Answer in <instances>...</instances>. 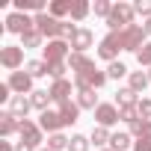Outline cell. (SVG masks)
Returning a JSON list of instances; mask_svg holds the SVG:
<instances>
[{"label":"cell","mask_w":151,"mask_h":151,"mask_svg":"<svg viewBox=\"0 0 151 151\" xmlns=\"http://www.w3.org/2000/svg\"><path fill=\"white\" fill-rule=\"evenodd\" d=\"M133 15H136V9H133L130 3H116L113 12H110V18H107L110 33H116V30H127V27L133 24Z\"/></svg>","instance_id":"6da1fadb"},{"label":"cell","mask_w":151,"mask_h":151,"mask_svg":"<svg viewBox=\"0 0 151 151\" xmlns=\"http://www.w3.org/2000/svg\"><path fill=\"white\" fill-rule=\"evenodd\" d=\"M42 50H45V62H47V65L68 62V56H71V45H68L65 39H50Z\"/></svg>","instance_id":"7a4b0ae2"},{"label":"cell","mask_w":151,"mask_h":151,"mask_svg":"<svg viewBox=\"0 0 151 151\" xmlns=\"http://www.w3.org/2000/svg\"><path fill=\"white\" fill-rule=\"evenodd\" d=\"M18 136H21V142H27V145L36 148V151H39V145L45 142V130H42L36 122H30V119H18Z\"/></svg>","instance_id":"3957f363"},{"label":"cell","mask_w":151,"mask_h":151,"mask_svg":"<svg viewBox=\"0 0 151 151\" xmlns=\"http://www.w3.org/2000/svg\"><path fill=\"white\" fill-rule=\"evenodd\" d=\"M36 30L50 42V39H62V21H56L53 15H47V12H42V15H36Z\"/></svg>","instance_id":"277c9868"},{"label":"cell","mask_w":151,"mask_h":151,"mask_svg":"<svg viewBox=\"0 0 151 151\" xmlns=\"http://www.w3.org/2000/svg\"><path fill=\"white\" fill-rule=\"evenodd\" d=\"M0 65H3L6 71H18V68L24 65V47H21V45L0 47Z\"/></svg>","instance_id":"5b68a950"},{"label":"cell","mask_w":151,"mask_h":151,"mask_svg":"<svg viewBox=\"0 0 151 151\" xmlns=\"http://www.w3.org/2000/svg\"><path fill=\"white\" fill-rule=\"evenodd\" d=\"M107 80H110V77H107V71L89 68L86 74H77V77H74V86H77V89H101Z\"/></svg>","instance_id":"8992f818"},{"label":"cell","mask_w":151,"mask_h":151,"mask_svg":"<svg viewBox=\"0 0 151 151\" xmlns=\"http://www.w3.org/2000/svg\"><path fill=\"white\" fill-rule=\"evenodd\" d=\"M122 39H124V50L139 53L145 47V30H142V24H130L127 30H122Z\"/></svg>","instance_id":"52a82bcc"},{"label":"cell","mask_w":151,"mask_h":151,"mask_svg":"<svg viewBox=\"0 0 151 151\" xmlns=\"http://www.w3.org/2000/svg\"><path fill=\"white\" fill-rule=\"evenodd\" d=\"M6 30L24 36V33L36 30V18H30V15H24V12H12V15H6Z\"/></svg>","instance_id":"ba28073f"},{"label":"cell","mask_w":151,"mask_h":151,"mask_svg":"<svg viewBox=\"0 0 151 151\" xmlns=\"http://www.w3.org/2000/svg\"><path fill=\"white\" fill-rule=\"evenodd\" d=\"M6 83H9V89L15 95H33V77H30L27 71H12Z\"/></svg>","instance_id":"9c48e42d"},{"label":"cell","mask_w":151,"mask_h":151,"mask_svg":"<svg viewBox=\"0 0 151 151\" xmlns=\"http://www.w3.org/2000/svg\"><path fill=\"white\" fill-rule=\"evenodd\" d=\"M95 119H98V127H113L116 122H122V119H119V107H116V104H98Z\"/></svg>","instance_id":"30bf717a"},{"label":"cell","mask_w":151,"mask_h":151,"mask_svg":"<svg viewBox=\"0 0 151 151\" xmlns=\"http://www.w3.org/2000/svg\"><path fill=\"white\" fill-rule=\"evenodd\" d=\"M92 42H95L92 30H86V27H77V33H74V39H71L68 45H71V53H86V50L92 47Z\"/></svg>","instance_id":"8fae6325"},{"label":"cell","mask_w":151,"mask_h":151,"mask_svg":"<svg viewBox=\"0 0 151 151\" xmlns=\"http://www.w3.org/2000/svg\"><path fill=\"white\" fill-rule=\"evenodd\" d=\"M39 127H42V130H47V133H59V127H65V124H62L59 110H45V113L39 116Z\"/></svg>","instance_id":"7c38bea8"},{"label":"cell","mask_w":151,"mask_h":151,"mask_svg":"<svg viewBox=\"0 0 151 151\" xmlns=\"http://www.w3.org/2000/svg\"><path fill=\"white\" fill-rule=\"evenodd\" d=\"M47 92L56 104H65V101H71V80H53V86Z\"/></svg>","instance_id":"4fadbf2b"},{"label":"cell","mask_w":151,"mask_h":151,"mask_svg":"<svg viewBox=\"0 0 151 151\" xmlns=\"http://www.w3.org/2000/svg\"><path fill=\"white\" fill-rule=\"evenodd\" d=\"M30 110H33V101H30L27 95H15V98L9 101V113H12L15 119H27Z\"/></svg>","instance_id":"5bb4252c"},{"label":"cell","mask_w":151,"mask_h":151,"mask_svg":"<svg viewBox=\"0 0 151 151\" xmlns=\"http://www.w3.org/2000/svg\"><path fill=\"white\" fill-rule=\"evenodd\" d=\"M68 68L74 71V77H77V74H86L89 68H95V62H92L86 53H71V56H68Z\"/></svg>","instance_id":"9a60e30c"},{"label":"cell","mask_w":151,"mask_h":151,"mask_svg":"<svg viewBox=\"0 0 151 151\" xmlns=\"http://www.w3.org/2000/svg\"><path fill=\"white\" fill-rule=\"evenodd\" d=\"M12 133H18V119L6 110V113H0V136H3V139H9Z\"/></svg>","instance_id":"2e32d148"},{"label":"cell","mask_w":151,"mask_h":151,"mask_svg":"<svg viewBox=\"0 0 151 151\" xmlns=\"http://www.w3.org/2000/svg\"><path fill=\"white\" fill-rule=\"evenodd\" d=\"M59 116H62V124H74V122L80 119L77 101H65V104H59Z\"/></svg>","instance_id":"e0dca14e"},{"label":"cell","mask_w":151,"mask_h":151,"mask_svg":"<svg viewBox=\"0 0 151 151\" xmlns=\"http://www.w3.org/2000/svg\"><path fill=\"white\" fill-rule=\"evenodd\" d=\"M77 107H80V110H98V95H95V89H77Z\"/></svg>","instance_id":"ac0fdd59"},{"label":"cell","mask_w":151,"mask_h":151,"mask_svg":"<svg viewBox=\"0 0 151 151\" xmlns=\"http://www.w3.org/2000/svg\"><path fill=\"white\" fill-rule=\"evenodd\" d=\"M148 83H151V80H148V74H145V71H130V74H127V89H133L136 95L145 92Z\"/></svg>","instance_id":"d6986e66"},{"label":"cell","mask_w":151,"mask_h":151,"mask_svg":"<svg viewBox=\"0 0 151 151\" xmlns=\"http://www.w3.org/2000/svg\"><path fill=\"white\" fill-rule=\"evenodd\" d=\"M24 68H27V74H30L33 80H36V77H47V74H50V65H47L45 59H30Z\"/></svg>","instance_id":"ffe728a7"},{"label":"cell","mask_w":151,"mask_h":151,"mask_svg":"<svg viewBox=\"0 0 151 151\" xmlns=\"http://www.w3.org/2000/svg\"><path fill=\"white\" fill-rule=\"evenodd\" d=\"M136 104H139V98H136L133 89H119V92H116V107H119V110H124V107H136Z\"/></svg>","instance_id":"44dd1931"},{"label":"cell","mask_w":151,"mask_h":151,"mask_svg":"<svg viewBox=\"0 0 151 151\" xmlns=\"http://www.w3.org/2000/svg\"><path fill=\"white\" fill-rule=\"evenodd\" d=\"M47 15H53L56 21H62L65 15H71V0H53L47 6Z\"/></svg>","instance_id":"7402d4cb"},{"label":"cell","mask_w":151,"mask_h":151,"mask_svg":"<svg viewBox=\"0 0 151 151\" xmlns=\"http://www.w3.org/2000/svg\"><path fill=\"white\" fill-rule=\"evenodd\" d=\"M15 12H36V15H42L45 12V3L42 0H15Z\"/></svg>","instance_id":"603a6c76"},{"label":"cell","mask_w":151,"mask_h":151,"mask_svg":"<svg viewBox=\"0 0 151 151\" xmlns=\"http://www.w3.org/2000/svg\"><path fill=\"white\" fill-rule=\"evenodd\" d=\"M89 12H92V6L86 3V0H74L71 3V21H83Z\"/></svg>","instance_id":"cb8c5ba5"},{"label":"cell","mask_w":151,"mask_h":151,"mask_svg":"<svg viewBox=\"0 0 151 151\" xmlns=\"http://www.w3.org/2000/svg\"><path fill=\"white\" fill-rule=\"evenodd\" d=\"M30 101H33V107H36V110H42V113H45V110H47V104H50L53 98H50V92H45V89H36V92L30 95Z\"/></svg>","instance_id":"d4e9b609"},{"label":"cell","mask_w":151,"mask_h":151,"mask_svg":"<svg viewBox=\"0 0 151 151\" xmlns=\"http://www.w3.org/2000/svg\"><path fill=\"white\" fill-rule=\"evenodd\" d=\"M130 145H133L130 133H113V139H110V148L113 151H127Z\"/></svg>","instance_id":"484cf974"},{"label":"cell","mask_w":151,"mask_h":151,"mask_svg":"<svg viewBox=\"0 0 151 151\" xmlns=\"http://www.w3.org/2000/svg\"><path fill=\"white\" fill-rule=\"evenodd\" d=\"M68 136H62V133H50L47 136V151H68Z\"/></svg>","instance_id":"4316f807"},{"label":"cell","mask_w":151,"mask_h":151,"mask_svg":"<svg viewBox=\"0 0 151 151\" xmlns=\"http://www.w3.org/2000/svg\"><path fill=\"white\" fill-rule=\"evenodd\" d=\"M130 127V136H151V122H145V119H136L133 124H127Z\"/></svg>","instance_id":"83f0119b"},{"label":"cell","mask_w":151,"mask_h":151,"mask_svg":"<svg viewBox=\"0 0 151 151\" xmlns=\"http://www.w3.org/2000/svg\"><path fill=\"white\" fill-rule=\"evenodd\" d=\"M127 74H130V71H127V65H124V62H119V59H116V62H110V68H107V77H110V80H122V77H127Z\"/></svg>","instance_id":"f1b7e54d"},{"label":"cell","mask_w":151,"mask_h":151,"mask_svg":"<svg viewBox=\"0 0 151 151\" xmlns=\"http://www.w3.org/2000/svg\"><path fill=\"white\" fill-rule=\"evenodd\" d=\"M89 136H83V133H74L71 136V142H68V151H89Z\"/></svg>","instance_id":"f546056e"},{"label":"cell","mask_w":151,"mask_h":151,"mask_svg":"<svg viewBox=\"0 0 151 151\" xmlns=\"http://www.w3.org/2000/svg\"><path fill=\"white\" fill-rule=\"evenodd\" d=\"M42 39H45V36H42L39 30H30V33H24V36H21V47H39V45H42Z\"/></svg>","instance_id":"4dcf8cb0"},{"label":"cell","mask_w":151,"mask_h":151,"mask_svg":"<svg viewBox=\"0 0 151 151\" xmlns=\"http://www.w3.org/2000/svg\"><path fill=\"white\" fill-rule=\"evenodd\" d=\"M89 139H92L98 148H104V145H107L113 136H110V130H107V127H92V136H89Z\"/></svg>","instance_id":"1f68e13d"},{"label":"cell","mask_w":151,"mask_h":151,"mask_svg":"<svg viewBox=\"0 0 151 151\" xmlns=\"http://www.w3.org/2000/svg\"><path fill=\"white\" fill-rule=\"evenodd\" d=\"M113 6L116 3H110V0H95V15H101V18H110V12H113Z\"/></svg>","instance_id":"d6a6232c"},{"label":"cell","mask_w":151,"mask_h":151,"mask_svg":"<svg viewBox=\"0 0 151 151\" xmlns=\"http://www.w3.org/2000/svg\"><path fill=\"white\" fill-rule=\"evenodd\" d=\"M136 113H139V119L151 122V98H139V104H136Z\"/></svg>","instance_id":"836d02e7"},{"label":"cell","mask_w":151,"mask_h":151,"mask_svg":"<svg viewBox=\"0 0 151 151\" xmlns=\"http://www.w3.org/2000/svg\"><path fill=\"white\" fill-rule=\"evenodd\" d=\"M119 119L127 122V124H133V122L139 119V113H136V107H124V110H119Z\"/></svg>","instance_id":"e575fe53"},{"label":"cell","mask_w":151,"mask_h":151,"mask_svg":"<svg viewBox=\"0 0 151 151\" xmlns=\"http://www.w3.org/2000/svg\"><path fill=\"white\" fill-rule=\"evenodd\" d=\"M133 9H136V15H142L148 21L151 18V0H139V3H133Z\"/></svg>","instance_id":"d590c367"},{"label":"cell","mask_w":151,"mask_h":151,"mask_svg":"<svg viewBox=\"0 0 151 151\" xmlns=\"http://www.w3.org/2000/svg\"><path fill=\"white\" fill-rule=\"evenodd\" d=\"M136 59H139V65H148L151 68V42H145V47L136 53Z\"/></svg>","instance_id":"8d00e7d4"},{"label":"cell","mask_w":151,"mask_h":151,"mask_svg":"<svg viewBox=\"0 0 151 151\" xmlns=\"http://www.w3.org/2000/svg\"><path fill=\"white\" fill-rule=\"evenodd\" d=\"M133 151H151V136H139L133 142Z\"/></svg>","instance_id":"74e56055"},{"label":"cell","mask_w":151,"mask_h":151,"mask_svg":"<svg viewBox=\"0 0 151 151\" xmlns=\"http://www.w3.org/2000/svg\"><path fill=\"white\" fill-rule=\"evenodd\" d=\"M15 95H12V89H9V83H0V101H12Z\"/></svg>","instance_id":"f35d334b"},{"label":"cell","mask_w":151,"mask_h":151,"mask_svg":"<svg viewBox=\"0 0 151 151\" xmlns=\"http://www.w3.org/2000/svg\"><path fill=\"white\" fill-rule=\"evenodd\" d=\"M0 151H15V145H12V142H6V139H3V142H0Z\"/></svg>","instance_id":"ab89813d"},{"label":"cell","mask_w":151,"mask_h":151,"mask_svg":"<svg viewBox=\"0 0 151 151\" xmlns=\"http://www.w3.org/2000/svg\"><path fill=\"white\" fill-rule=\"evenodd\" d=\"M15 151H36V148H30L27 142H18V145H15Z\"/></svg>","instance_id":"60d3db41"},{"label":"cell","mask_w":151,"mask_h":151,"mask_svg":"<svg viewBox=\"0 0 151 151\" xmlns=\"http://www.w3.org/2000/svg\"><path fill=\"white\" fill-rule=\"evenodd\" d=\"M142 30H145V36H151V18H148V21L142 24Z\"/></svg>","instance_id":"b9f144b4"},{"label":"cell","mask_w":151,"mask_h":151,"mask_svg":"<svg viewBox=\"0 0 151 151\" xmlns=\"http://www.w3.org/2000/svg\"><path fill=\"white\" fill-rule=\"evenodd\" d=\"M148 80H151V68H148Z\"/></svg>","instance_id":"7bdbcfd3"},{"label":"cell","mask_w":151,"mask_h":151,"mask_svg":"<svg viewBox=\"0 0 151 151\" xmlns=\"http://www.w3.org/2000/svg\"><path fill=\"white\" fill-rule=\"evenodd\" d=\"M101 151H113V148H101Z\"/></svg>","instance_id":"ee69618b"},{"label":"cell","mask_w":151,"mask_h":151,"mask_svg":"<svg viewBox=\"0 0 151 151\" xmlns=\"http://www.w3.org/2000/svg\"><path fill=\"white\" fill-rule=\"evenodd\" d=\"M39 151H47V148H39Z\"/></svg>","instance_id":"f6af8a7d"}]
</instances>
